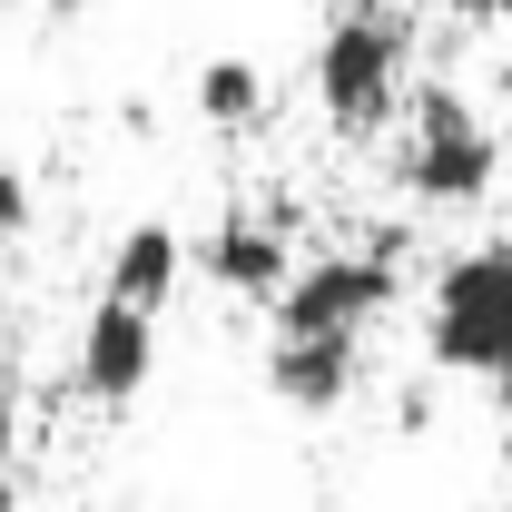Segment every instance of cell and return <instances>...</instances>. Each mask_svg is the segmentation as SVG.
<instances>
[{"mask_svg":"<svg viewBox=\"0 0 512 512\" xmlns=\"http://www.w3.org/2000/svg\"><path fill=\"white\" fill-rule=\"evenodd\" d=\"M424 355L444 375H483L493 394H512V247H463L434 276Z\"/></svg>","mask_w":512,"mask_h":512,"instance_id":"obj_1","label":"cell"},{"mask_svg":"<svg viewBox=\"0 0 512 512\" xmlns=\"http://www.w3.org/2000/svg\"><path fill=\"white\" fill-rule=\"evenodd\" d=\"M404 60H414V30H404V10H345V20H325L316 40V109L345 138H375L414 89H404Z\"/></svg>","mask_w":512,"mask_h":512,"instance_id":"obj_2","label":"cell"},{"mask_svg":"<svg viewBox=\"0 0 512 512\" xmlns=\"http://www.w3.org/2000/svg\"><path fill=\"white\" fill-rule=\"evenodd\" d=\"M404 109H414L404 158H394L404 197H414V207H483L493 178H503V138L473 119V99H463V89H414Z\"/></svg>","mask_w":512,"mask_h":512,"instance_id":"obj_3","label":"cell"},{"mask_svg":"<svg viewBox=\"0 0 512 512\" xmlns=\"http://www.w3.org/2000/svg\"><path fill=\"white\" fill-rule=\"evenodd\" d=\"M394 237L384 247H335V256H306L276 296V335H365V325L394 306Z\"/></svg>","mask_w":512,"mask_h":512,"instance_id":"obj_4","label":"cell"},{"mask_svg":"<svg viewBox=\"0 0 512 512\" xmlns=\"http://www.w3.org/2000/svg\"><path fill=\"white\" fill-rule=\"evenodd\" d=\"M158 375V316L128 306V296H99V316L79 325V394L89 404H138Z\"/></svg>","mask_w":512,"mask_h":512,"instance_id":"obj_5","label":"cell"},{"mask_svg":"<svg viewBox=\"0 0 512 512\" xmlns=\"http://www.w3.org/2000/svg\"><path fill=\"white\" fill-rule=\"evenodd\" d=\"M365 375V335H276L266 345V394L286 414H335Z\"/></svg>","mask_w":512,"mask_h":512,"instance_id":"obj_6","label":"cell"},{"mask_svg":"<svg viewBox=\"0 0 512 512\" xmlns=\"http://www.w3.org/2000/svg\"><path fill=\"white\" fill-rule=\"evenodd\" d=\"M197 276H217L227 296L276 306V296H286V276H296V247H286V227H276V217H217V227L197 237Z\"/></svg>","mask_w":512,"mask_h":512,"instance_id":"obj_7","label":"cell"},{"mask_svg":"<svg viewBox=\"0 0 512 512\" xmlns=\"http://www.w3.org/2000/svg\"><path fill=\"white\" fill-rule=\"evenodd\" d=\"M197 266V247L178 237V227H158V217H138V227H119V247H109V296H128V306H168L178 296V276Z\"/></svg>","mask_w":512,"mask_h":512,"instance_id":"obj_8","label":"cell"},{"mask_svg":"<svg viewBox=\"0 0 512 512\" xmlns=\"http://www.w3.org/2000/svg\"><path fill=\"white\" fill-rule=\"evenodd\" d=\"M197 119L207 128H256L266 119V69L256 60H207L197 69Z\"/></svg>","mask_w":512,"mask_h":512,"instance_id":"obj_9","label":"cell"},{"mask_svg":"<svg viewBox=\"0 0 512 512\" xmlns=\"http://www.w3.org/2000/svg\"><path fill=\"white\" fill-rule=\"evenodd\" d=\"M0 237H30V178L0 168Z\"/></svg>","mask_w":512,"mask_h":512,"instance_id":"obj_10","label":"cell"},{"mask_svg":"<svg viewBox=\"0 0 512 512\" xmlns=\"http://www.w3.org/2000/svg\"><path fill=\"white\" fill-rule=\"evenodd\" d=\"M493 99H503V119H512V50H503V69H493Z\"/></svg>","mask_w":512,"mask_h":512,"instance_id":"obj_11","label":"cell"},{"mask_svg":"<svg viewBox=\"0 0 512 512\" xmlns=\"http://www.w3.org/2000/svg\"><path fill=\"white\" fill-rule=\"evenodd\" d=\"M503 512H512V503H503Z\"/></svg>","mask_w":512,"mask_h":512,"instance_id":"obj_12","label":"cell"}]
</instances>
